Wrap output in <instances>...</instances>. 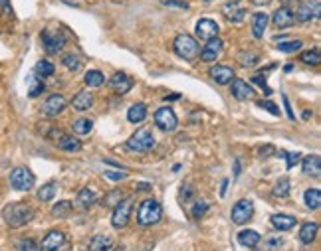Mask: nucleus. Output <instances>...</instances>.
I'll list each match as a JSON object with an SVG mask.
<instances>
[{"instance_id": "obj_1", "label": "nucleus", "mask_w": 321, "mask_h": 251, "mask_svg": "<svg viewBox=\"0 0 321 251\" xmlns=\"http://www.w3.org/2000/svg\"><path fill=\"white\" fill-rule=\"evenodd\" d=\"M2 220L6 221V225L10 227H22L26 223H30L34 220V208L26 202H14L4 206L2 210Z\"/></svg>"}, {"instance_id": "obj_2", "label": "nucleus", "mask_w": 321, "mask_h": 251, "mask_svg": "<svg viewBox=\"0 0 321 251\" xmlns=\"http://www.w3.org/2000/svg\"><path fill=\"white\" fill-rule=\"evenodd\" d=\"M155 147V137L151 133L149 127H141L137 129L127 141V149L133 153H147Z\"/></svg>"}, {"instance_id": "obj_3", "label": "nucleus", "mask_w": 321, "mask_h": 251, "mask_svg": "<svg viewBox=\"0 0 321 251\" xmlns=\"http://www.w3.org/2000/svg\"><path fill=\"white\" fill-rule=\"evenodd\" d=\"M160 218H163V208H160L159 202H155V200H145L139 206V210H137V221L143 227L159 223Z\"/></svg>"}, {"instance_id": "obj_4", "label": "nucleus", "mask_w": 321, "mask_h": 251, "mask_svg": "<svg viewBox=\"0 0 321 251\" xmlns=\"http://www.w3.org/2000/svg\"><path fill=\"white\" fill-rule=\"evenodd\" d=\"M173 50H175V54H177L179 58H183V60H187V62L194 60V58L198 56V52H200L198 42L194 40L193 36H189V34H179V36L175 38V42H173Z\"/></svg>"}, {"instance_id": "obj_5", "label": "nucleus", "mask_w": 321, "mask_h": 251, "mask_svg": "<svg viewBox=\"0 0 321 251\" xmlns=\"http://www.w3.org/2000/svg\"><path fill=\"white\" fill-rule=\"evenodd\" d=\"M34 184H36V178L26 166H18L10 172V186L16 192H28L34 188Z\"/></svg>"}, {"instance_id": "obj_6", "label": "nucleus", "mask_w": 321, "mask_h": 251, "mask_svg": "<svg viewBox=\"0 0 321 251\" xmlns=\"http://www.w3.org/2000/svg\"><path fill=\"white\" fill-rule=\"evenodd\" d=\"M133 204H135V198L133 196H127L123 198L115 210H113V216H111V223L115 229H121L129 223V218H131V210H133Z\"/></svg>"}, {"instance_id": "obj_7", "label": "nucleus", "mask_w": 321, "mask_h": 251, "mask_svg": "<svg viewBox=\"0 0 321 251\" xmlns=\"http://www.w3.org/2000/svg\"><path fill=\"white\" fill-rule=\"evenodd\" d=\"M42 44H44V50L48 54H58L65 46V36L62 32L44 30L42 32Z\"/></svg>"}, {"instance_id": "obj_8", "label": "nucleus", "mask_w": 321, "mask_h": 251, "mask_svg": "<svg viewBox=\"0 0 321 251\" xmlns=\"http://www.w3.org/2000/svg\"><path fill=\"white\" fill-rule=\"evenodd\" d=\"M252 216H254V204H252V200H240L232 208V221L238 223V225L250 221Z\"/></svg>"}, {"instance_id": "obj_9", "label": "nucleus", "mask_w": 321, "mask_h": 251, "mask_svg": "<svg viewBox=\"0 0 321 251\" xmlns=\"http://www.w3.org/2000/svg\"><path fill=\"white\" fill-rule=\"evenodd\" d=\"M65 105H67V101H65V97L62 93H54L50 95L46 101H44V105H42V113L46 115V117H58L62 111L65 109Z\"/></svg>"}, {"instance_id": "obj_10", "label": "nucleus", "mask_w": 321, "mask_h": 251, "mask_svg": "<svg viewBox=\"0 0 321 251\" xmlns=\"http://www.w3.org/2000/svg\"><path fill=\"white\" fill-rule=\"evenodd\" d=\"M155 125L163 129V131H175L179 125V119L175 115V111L171 107H160L155 113Z\"/></svg>"}, {"instance_id": "obj_11", "label": "nucleus", "mask_w": 321, "mask_h": 251, "mask_svg": "<svg viewBox=\"0 0 321 251\" xmlns=\"http://www.w3.org/2000/svg\"><path fill=\"white\" fill-rule=\"evenodd\" d=\"M222 50H224L222 40H220V38H212V40L206 42V46H204L202 52H198V54H200V60H202V62H216V58H220Z\"/></svg>"}, {"instance_id": "obj_12", "label": "nucleus", "mask_w": 321, "mask_h": 251, "mask_svg": "<svg viewBox=\"0 0 321 251\" xmlns=\"http://www.w3.org/2000/svg\"><path fill=\"white\" fill-rule=\"evenodd\" d=\"M218 30H220L218 24L214 20H210V18H202V20L196 22V36L200 40H204V42H208L212 38H218Z\"/></svg>"}, {"instance_id": "obj_13", "label": "nucleus", "mask_w": 321, "mask_h": 251, "mask_svg": "<svg viewBox=\"0 0 321 251\" xmlns=\"http://www.w3.org/2000/svg\"><path fill=\"white\" fill-rule=\"evenodd\" d=\"M272 22H274V28L284 30V28H289V26L295 24V16H293V12L289 10L288 6H282V8H278V10L274 12Z\"/></svg>"}, {"instance_id": "obj_14", "label": "nucleus", "mask_w": 321, "mask_h": 251, "mask_svg": "<svg viewBox=\"0 0 321 251\" xmlns=\"http://www.w3.org/2000/svg\"><path fill=\"white\" fill-rule=\"evenodd\" d=\"M54 135V143L58 145V149H62L65 153H77L82 149V143L77 139H73L71 135H64V133H52Z\"/></svg>"}, {"instance_id": "obj_15", "label": "nucleus", "mask_w": 321, "mask_h": 251, "mask_svg": "<svg viewBox=\"0 0 321 251\" xmlns=\"http://www.w3.org/2000/svg\"><path fill=\"white\" fill-rule=\"evenodd\" d=\"M64 241H65L64 231L54 229V231H48V233H46V237L42 239L40 247H42V251H58L64 245Z\"/></svg>"}, {"instance_id": "obj_16", "label": "nucleus", "mask_w": 321, "mask_h": 251, "mask_svg": "<svg viewBox=\"0 0 321 251\" xmlns=\"http://www.w3.org/2000/svg\"><path fill=\"white\" fill-rule=\"evenodd\" d=\"M293 16L299 22H307L311 18H317L319 16V0H313V6H311V2H301Z\"/></svg>"}, {"instance_id": "obj_17", "label": "nucleus", "mask_w": 321, "mask_h": 251, "mask_svg": "<svg viewBox=\"0 0 321 251\" xmlns=\"http://www.w3.org/2000/svg\"><path fill=\"white\" fill-rule=\"evenodd\" d=\"M109 87H111L117 95H125L129 89L133 87V81H131V77H129L127 73L117 71V73L109 79Z\"/></svg>"}, {"instance_id": "obj_18", "label": "nucleus", "mask_w": 321, "mask_h": 251, "mask_svg": "<svg viewBox=\"0 0 321 251\" xmlns=\"http://www.w3.org/2000/svg\"><path fill=\"white\" fill-rule=\"evenodd\" d=\"M208 73L218 85H228L234 79V69L228 67V65H212Z\"/></svg>"}, {"instance_id": "obj_19", "label": "nucleus", "mask_w": 321, "mask_h": 251, "mask_svg": "<svg viewBox=\"0 0 321 251\" xmlns=\"http://www.w3.org/2000/svg\"><path fill=\"white\" fill-rule=\"evenodd\" d=\"M230 91H232V97L234 99H238V101H244V99H250V97H254V87L252 85H248L244 79H232V87H230Z\"/></svg>"}, {"instance_id": "obj_20", "label": "nucleus", "mask_w": 321, "mask_h": 251, "mask_svg": "<svg viewBox=\"0 0 321 251\" xmlns=\"http://www.w3.org/2000/svg\"><path fill=\"white\" fill-rule=\"evenodd\" d=\"M317 231H319V225L315 221H305L301 225V229H299V241L305 243V245L313 243L315 237H317Z\"/></svg>"}, {"instance_id": "obj_21", "label": "nucleus", "mask_w": 321, "mask_h": 251, "mask_svg": "<svg viewBox=\"0 0 321 251\" xmlns=\"http://www.w3.org/2000/svg\"><path fill=\"white\" fill-rule=\"evenodd\" d=\"M303 174L307 176H313V178H319L321 176V158L317 155H309L303 160Z\"/></svg>"}, {"instance_id": "obj_22", "label": "nucleus", "mask_w": 321, "mask_h": 251, "mask_svg": "<svg viewBox=\"0 0 321 251\" xmlns=\"http://www.w3.org/2000/svg\"><path fill=\"white\" fill-rule=\"evenodd\" d=\"M92 105H94V93L92 91H79L71 101V107L75 111H88Z\"/></svg>"}, {"instance_id": "obj_23", "label": "nucleus", "mask_w": 321, "mask_h": 251, "mask_svg": "<svg viewBox=\"0 0 321 251\" xmlns=\"http://www.w3.org/2000/svg\"><path fill=\"white\" fill-rule=\"evenodd\" d=\"M127 119L129 123L137 125V123H143L147 119V105L145 103H135L131 105V109L127 111Z\"/></svg>"}, {"instance_id": "obj_24", "label": "nucleus", "mask_w": 321, "mask_h": 251, "mask_svg": "<svg viewBox=\"0 0 321 251\" xmlns=\"http://www.w3.org/2000/svg\"><path fill=\"white\" fill-rule=\"evenodd\" d=\"M270 221H272V225H274L276 229H280V231H288V229H291V227L295 225V218L289 216V214H274Z\"/></svg>"}, {"instance_id": "obj_25", "label": "nucleus", "mask_w": 321, "mask_h": 251, "mask_svg": "<svg viewBox=\"0 0 321 251\" xmlns=\"http://www.w3.org/2000/svg\"><path fill=\"white\" fill-rule=\"evenodd\" d=\"M260 239H262L260 233L254 231V229H244V231L238 233V243L244 245V247H256L260 243Z\"/></svg>"}, {"instance_id": "obj_26", "label": "nucleus", "mask_w": 321, "mask_h": 251, "mask_svg": "<svg viewBox=\"0 0 321 251\" xmlns=\"http://www.w3.org/2000/svg\"><path fill=\"white\" fill-rule=\"evenodd\" d=\"M268 22H270V16H268L266 12H258V14H254V20H252V32H254V38H262V36H264Z\"/></svg>"}, {"instance_id": "obj_27", "label": "nucleus", "mask_w": 321, "mask_h": 251, "mask_svg": "<svg viewBox=\"0 0 321 251\" xmlns=\"http://www.w3.org/2000/svg\"><path fill=\"white\" fill-rule=\"evenodd\" d=\"M96 202H97L96 188L86 186V188L79 190V194H77V204H79L82 208H90V206H92V204H96Z\"/></svg>"}, {"instance_id": "obj_28", "label": "nucleus", "mask_w": 321, "mask_h": 251, "mask_svg": "<svg viewBox=\"0 0 321 251\" xmlns=\"http://www.w3.org/2000/svg\"><path fill=\"white\" fill-rule=\"evenodd\" d=\"M222 12H224V16L230 22H242L244 16H246V10H244V8H238L234 2L226 4L224 8H222Z\"/></svg>"}, {"instance_id": "obj_29", "label": "nucleus", "mask_w": 321, "mask_h": 251, "mask_svg": "<svg viewBox=\"0 0 321 251\" xmlns=\"http://www.w3.org/2000/svg\"><path fill=\"white\" fill-rule=\"evenodd\" d=\"M113 247V237L109 235H96L90 241V251H109Z\"/></svg>"}, {"instance_id": "obj_30", "label": "nucleus", "mask_w": 321, "mask_h": 251, "mask_svg": "<svg viewBox=\"0 0 321 251\" xmlns=\"http://www.w3.org/2000/svg\"><path fill=\"white\" fill-rule=\"evenodd\" d=\"M303 200H305V206H307L309 210H319V206H321V190L319 188L305 190V194H303Z\"/></svg>"}, {"instance_id": "obj_31", "label": "nucleus", "mask_w": 321, "mask_h": 251, "mask_svg": "<svg viewBox=\"0 0 321 251\" xmlns=\"http://www.w3.org/2000/svg\"><path fill=\"white\" fill-rule=\"evenodd\" d=\"M84 81H86V85H88L90 89H92V87H101L103 81H105V75H103L101 71H97V69H90V71L86 73Z\"/></svg>"}, {"instance_id": "obj_32", "label": "nucleus", "mask_w": 321, "mask_h": 251, "mask_svg": "<svg viewBox=\"0 0 321 251\" xmlns=\"http://www.w3.org/2000/svg\"><path fill=\"white\" fill-rule=\"evenodd\" d=\"M71 210H73V204L71 202H58L54 208H52V216H56V218H67L69 214H71Z\"/></svg>"}, {"instance_id": "obj_33", "label": "nucleus", "mask_w": 321, "mask_h": 251, "mask_svg": "<svg viewBox=\"0 0 321 251\" xmlns=\"http://www.w3.org/2000/svg\"><path fill=\"white\" fill-rule=\"evenodd\" d=\"M54 71H56L54 63L48 62V60H40L36 63V75L38 77H50V75H54Z\"/></svg>"}, {"instance_id": "obj_34", "label": "nucleus", "mask_w": 321, "mask_h": 251, "mask_svg": "<svg viewBox=\"0 0 321 251\" xmlns=\"http://www.w3.org/2000/svg\"><path fill=\"white\" fill-rule=\"evenodd\" d=\"M56 190H58V184H56V182H48V184H44L42 188L38 190V198H40L42 202H50V200L56 196Z\"/></svg>"}, {"instance_id": "obj_35", "label": "nucleus", "mask_w": 321, "mask_h": 251, "mask_svg": "<svg viewBox=\"0 0 321 251\" xmlns=\"http://www.w3.org/2000/svg\"><path fill=\"white\" fill-rule=\"evenodd\" d=\"M73 133L75 135H90L92 133V129H94V123L90 121V119H77V121H73Z\"/></svg>"}, {"instance_id": "obj_36", "label": "nucleus", "mask_w": 321, "mask_h": 251, "mask_svg": "<svg viewBox=\"0 0 321 251\" xmlns=\"http://www.w3.org/2000/svg\"><path fill=\"white\" fill-rule=\"evenodd\" d=\"M125 196H123V192L121 190H111L105 198H103V206H107V208H115L121 200H123Z\"/></svg>"}, {"instance_id": "obj_37", "label": "nucleus", "mask_w": 321, "mask_h": 251, "mask_svg": "<svg viewBox=\"0 0 321 251\" xmlns=\"http://www.w3.org/2000/svg\"><path fill=\"white\" fill-rule=\"evenodd\" d=\"M44 91V81L42 79H38V77H30L28 79V97H38V95H42Z\"/></svg>"}, {"instance_id": "obj_38", "label": "nucleus", "mask_w": 321, "mask_h": 251, "mask_svg": "<svg viewBox=\"0 0 321 251\" xmlns=\"http://www.w3.org/2000/svg\"><path fill=\"white\" fill-rule=\"evenodd\" d=\"M301 62L307 63V65H317L321 62V54H319V48H313L309 52H303L301 54Z\"/></svg>"}, {"instance_id": "obj_39", "label": "nucleus", "mask_w": 321, "mask_h": 251, "mask_svg": "<svg viewBox=\"0 0 321 251\" xmlns=\"http://www.w3.org/2000/svg\"><path fill=\"white\" fill-rule=\"evenodd\" d=\"M62 63H64L69 71H79V69H82V60H79L77 56H73V54L64 56V58H62Z\"/></svg>"}, {"instance_id": "obj_40", "label": "nucleus", "mask_w": 321, "mask_h": 251, "mask_svg": "<svg viewBox=\"0 0 321 251\" xmlns=\"http://www.w3.org/2000/svg\"><path fill=\"white\" fill-rule=\"evenodd\" d=\"M289 188H291L289 180L288 178H282V180L276 184V188H274V196H276V198H286L289 194Z\"/></svg>"}, {"instance_id": "obj_41", "label": "nucleus", "mask_w": 321, "mask_h": 251, "mask_svg": "<svg viewBox=\"0 0 321 251\" xmlns=\"http://www.w3.org/2000/svg\"><path fill=\"white\" fill-rule=\"evenodd\" d=\"M301 46H303V44H301L299 40H295V42H282V44L278 46V50L284 52V54H293V52H297Z\"/></svg>"}, {"instance_id": "obj_42", "label": "nucleus", "mask_w": 321, "mask_h": 251, "mask_svg": "<svg viewBox=\"0 0 321 251\" xmlns=\"http://www.w3.org/2000/svg\"><path fill=\"white\" fill-rule=\"evenodd\" d=\"M256 62H258V56L252 54V52H242V54L238 56V63L244 65V67H250V65H254Z\"/></svg>"}, {"instance_id": "obj_43", "label": "nucleus", "mask_w": 321, "mask_h": 251, "mask_svg": "<svg viewBox=\"0 0 321 251\" xmlns=\"http://www.w3.org/2000/svg\"><path fill=\"white\" fill-rule=\"evenodd\" d=\"M258 107H262V109L270 111V113H272V115H276V117L280 115V109H278V105H276L274 101H268V99H266V101H258Z\"/></svg>"}, {"instance_id": "obj_44", "label": "nucleus", "mask_w": 321, "mask_h": 251, "mask_svg": "<svg viewBox=\"0 0 321 251\" xmlns=\"http://www.w3.org/2000/svg\"><path fill=\"white\" fill-rule=\"evenodd\" d=\"M206 210H208V204H206V202H196V204L193 206V218H194V220L202 218Z\"/></svg>"}, {"instance_id": "obj_45", "label": "nucleus", "mask_w": 321, "mask_h": 251, "mask_svg": "<svg viewBox=\"0 0 321 251\" xmlns=\"http://www.w3.org/2000/svg\"><path fill=\"white\" fill-rule=\"evenodd\" d=\"M280 155L288 157V170H291V168H293V166H295V164L301 160V155H299V153H284V151H282Z\"/></svg>"}, {"instance_id": "obj_46", "label": "nucleus", "mask_w": 321, "mask_h": 251, "mask_svg": "<svg viewBox=\"0 0 321 251\" xmlns=\"http://www.w3.org/2000/svg\"><path fill=\"white\" fill-rule=\"evenodd\" d=\"M105 176H107L109 180H115V182H117V180H123L127 174H125V172H121V170H107V172H105Z\"/></svg>"}, {"instance_id": "obj_47", "label": "nucleus", "mask_w": 321, "mask_h": 251, "mask_svg": "<svg viewBox=\"0 0 321 251\" xmlns=\"http://www.w3.org/2000/svg\"><path fill=\"white\" fill-rule=\"evenodd\" d=\"M274 153H276V149H274L272 145H266V147H260V149H258V155H260V157H262V158L272 157Z\"/></svg>"}, {"instance_id": "obj_48", "label": "nucleus", "mask_w": 321, "mask_h": 251, "mask_svg": "<svg viewBox=\"0 0 321 251\" xmlns=\"http://www.w3.org/2000/svg\"><path fill=\"white\" fill-rule=\"evenodd\" d=\"M18 247H20L22 251H34V247H36V245H34V241L26 239V241H22V243H20Z\"/></svg>"}, {"instance_id": "obj_49", "label": "nucleus", "mask_w": 321, "mask_h": 251, "mask_svg": "<svg viewBox=\"0 0 321 251\" xmlns=\"http://www.w3.org/2000/svg\"><path fill=\"white\" fill-rule=\"evenodd\" d=\"M252 81H254V83H258L260 87H264V89H266V91L270 93V89H268V85H266V79H264L262 75H256V77H252Z\"/></svg>"}, {"instance_id": "obj_50", "label": "nucleus", "mask_w": 321, "mask_h": 251, "mask_svg": "<svg viewBox=\"0 0 321 251\" xmlns=\"http://www.w3.org/2000/svg\"><path fill=\"white\" fill-rule=\"evenodd\" d=\"M167 6H179V8H189L187 2H177V0H165Z\"/></svg>"}, {"instance_id": "obj_51", "label": "nucleus", "mask_w": 321, "mask_h": 251, "mask_svg": "<svg viewBox=\"0 0 321 251\" xmlns=\"http://www.w3.org/2000/svg\"><path fill=\"white\" fill-rule=\"evenodd\" d=\"M282 243H284V239H280V237H270V239H268V245H270V247H280Z\"/></svg>"}, {"instance_id": "obj_52", "label": "nucleus", "mask_w": 321, "mask_h": 251, "mask_svg": "<svg viewBox=\"0 0 321 251\" xmlns=\"http://www.w3.org/2000/svg\"><path fill=\"white\" fill-rule=\"evenodd\" d=\"M284 107H286V111H288V117L293 121L295 119V115H293V111H291V107H289V101H288V97H284Z\"/></svg>"}, {"instance_id": "obj_53", "label": "nucleus", "mask_w": 321, "mask_h": 251, "mask_svg": "<svg viewBox=\"0 0 321 251\" xmlns=\"http://www.w3.org/2000/svg\"><path fill=\"white\" fill-rule=\"evenodd\" d=\"M137 190H139V192H147V190H151V184H149V182H139V184H137Z\"/></svg>"}, {"instance_id": "obj_54", "label": "nucleus", "mask_w": 321, "mask_h": 251, "mask_svg": "<svg viewBox=\"0 0 321 251\" xmlns=\"http://www.w3.org/2000/svg\"><path fill=\"white\" fill-rule=\"evenodd\" d=\"M238 176H240V160L234 162V178H238Z\"/></svg>"}, {"instance_id": "obj_55", "label": "nucleus", "mask_w": 321, "mask_h": 251, "mask_svg": "<svg viewBox=\"0 0 321 251\" xmlns=\"http://www.w3.org/2000/svg\"><path fill=\"white\" fill-rule=\"evenodd\" d=\"M0 10H6V12H10V6H8V0H0Z\"/></svg>"}, {"instance_id": "obj_56", "label": "nucleus", "mask_w": 321, "mask_h": 251, "mask_svg": "<svg viewBox=\"0 0 321 251\" xmlns=\"http://www.w3.org/2000/svg\"><path fill=\"white\" fill-rule=\"evenodd\" d=\"M226 188H228V180L222 182V190H220V196H226Z\"/></svg>"}, {"instance_id": "obj_57", "label": "nucleus", "mask_w": 321, "mask_h": 251, "mask_svg": "<svg viewBox=\"0 0 321 251\" xmlns=\"http://www.w3.org/2000/svg\"><path fill=\"white\" fill-rule=\"evenodd\" d=\"M165 99H167V101H169V99H179V93H173V95H167V97H165Z\"/></svg>"}, {"instance_id": "obj_58", "label": "nucleus", "mask_w": 321, "mask_h": 251, "mask_svg": "<svg viewBox=\"0 0 321 251\" xmlns=\"http://www.w3.org/2000/svg\"><path fill=\"white\" fill-rule=\"evenodd\" d=\"M256 4H266V2H270V0H254Z\"/></svg>"}, {"instance_id": "obj_59", "label": "nucleus", "mask_w": 321, "mask_h": 251, "mask_svg": "<svg viewBox=\"0 0 321 251\" xmlns=\"http://www.w3.org/2000/svg\"><path fill=\"white\" fill-rule=\"evenodd\" d=\"M230 2H234V4H238V2H240V0H230Z\"/></svg>"}, {"instance_id": "obj_60", "label": "nucleus", "mask_w": 321, "mask_h": 251, "mask_svg": "<svg viewBox=\"0 0 321 251\" xmlns=\"http://www.w3.org/2000/svg\"><path fill=\"white\" fill-rule=\"evenodd\" d=\"M113 251H121V247H117V249H113Z\"/></svg>"}]
</instances>
